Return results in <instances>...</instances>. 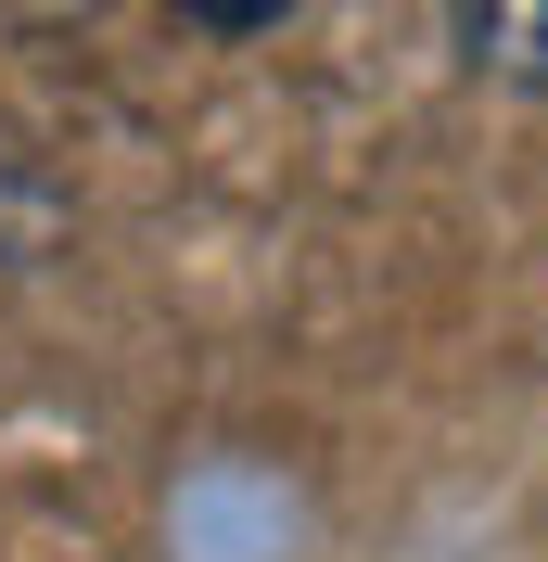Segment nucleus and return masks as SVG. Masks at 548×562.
<instances>
[{"label": "nucleus", "mask_w": 548, "mask_h": 562, "mask_svg": "<svg viewBox=\"0 0 548 562\" xmlns=\"http://www.w3.org/2000/svg\"><path fill=\"white\" fill-rule=\"evenodd\" d=\"M446 26H459L472 77H511V90L548 77V0H446Z\"/></svg>", "instance_id": "obj_1"}, {"label": "nucleus", "mask_w": 548, "mask_h": 562, "mask_svg": "<svg viewBox=\"0 0 548 562\" xmlns=\"http://www.w3.org/2000/svg\"><path fill=\"white\" fill-rule=\"evenodd\" d=\"M179 13H192V26H217V38H255L281 0H179Z\"/></svg>", "instance_id": "obj_2"}]
</instances>
